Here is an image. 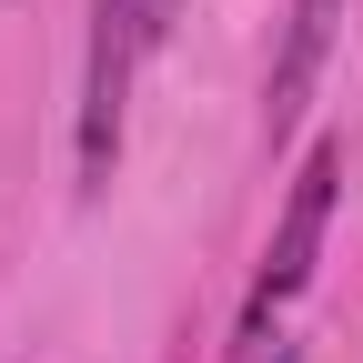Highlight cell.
Returning a JSON list of instances; mask_svg holds the SVG:
<instances>
[{"mask_svg":"<svg viewBox=\"0 0 363 363\" xmlns=\"http://www.w3.org/2000/svg\"><path fill=\"white\" fill-rule=\"evenodd\" d=\"M333 182H343V142H313V152H303V172H293V202H283V222H272V252H262V272H252V323H242L252 343H262V323H272V303H283V293H303L313 252H323Z\"/></svg>","mask_w":363,"mask_h":363,"instance_id":"1","label":"cell"},{"mask_svg":"<svg viewBox=\"0 0 363 363\" xmlns=\"http://www.w3.org/2000/svg\"><path fill=\"white\" fill-rule=\"evenodd\" d=\"M333 11H343V0H293L283 61H272V91H262L272 131H293V121H303V101H313V71H323V51H333Z\"/></svg>","mask_w":363,"mask_h":363,"instance_id":"2","label":"cell"},{"mask_svg":"<svg viewBox=\"0 0 363 363\" xmlns=\"http://www.w3.org/2000/svg\"><path fill=\"white\" fill-rule=\"evenodd\" d=\"M172 11H182V0H152V30H172Z\"/></svg>","mask_w":363,"mask_h":363,"instance_id":"3","label":"cell"},{"mask_svg":"<svg viewBox=\"0 0 363 363\" xmlns=\"http://www.w3.org/2000/svg\"><path fill=\"white\" fill-rule=\"evenodd\" d=\"M272 363H293V353H283V343H272Z\"/></svg>","mask_w":363,"mask_h":363,"instance_id":"4","label":"cell"}]
</instances>
